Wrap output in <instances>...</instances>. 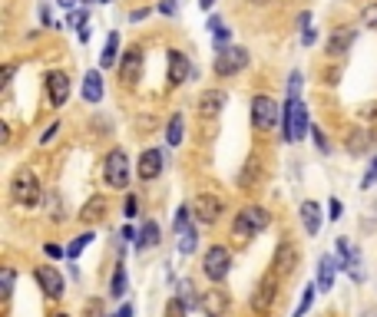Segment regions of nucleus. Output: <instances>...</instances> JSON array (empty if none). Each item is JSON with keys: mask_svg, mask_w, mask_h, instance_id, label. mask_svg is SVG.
<instances>
[{"mask_svg": "<svg viewBox=\"0 0 377 317\" xmlns=\"http://www.w3.org/2000/svg\"><path fill=\"white\" fill-rule=\"evenodd\" d=\"M285 143H301L305 135L311 133V123H308V106H305V99L301 96H295V99H288L285 103Z\"/></svg>", "mask_w": 377, "mask_h": 317, "instance_id": "f257e3e1", "label": "nucleus"}, {"mask_svg": "<svg viewBox=\"0 0 377 317\" xmlns=\"http://www.w3.org/2000/svg\"><path fill=\"white\" fill-rule=\"evenodd\" d=\"M10 199H13L20 208H33V205H40L43 192H40L37 175L30 172V169H20V172L10 179Z\"/></svg>", "mask_w": 377, "mask_h": 317, "instance_id": "f03ea898", "label": "nucleus"}, {"mask_svg": "<svg viewBox=\"0 0 377 317\" xmlns=\"http://www.w3.org/2000/svg\"><path fill=\"white\" fill-rule=\"evenodd\" d=\"M271 225V215L261 205H248V208H242L239 215H235L232 221V235L235 238H251V235H258V231H265Z\"/></svg>", "mask_w": 377, "mask_h": 317, "instance_id": "7ed1b4c3", "label": "nucleus"}, {"mask_svg": "<svg viewBox=\"0 0 377 317\" xmlns=\"http://www.w3.org/2000/svg\"><path fill=\"white\" fill-rule=\"evenodd\" d=\"M202 271L212 284L225 281L229 278V271H232V251L225 248V245H212V248L202 255Z\"/></svg>", "mask_w": 377, "mask_h": 317, "instance_id": "20e7f679", "label": "nucleus"}, {"mask_svg": "<svg viewBox=\"0 0 377 317\" xmlns=\"http://www.w3.org/2000/svg\"><path fill=\"white\" fill-rule=\"evenodd\" d=\"M103 182L109 189H119V192L129 185V159H126L123 149L106 152V159H103Z\"/></svg>", "mask_w": 377, "mask_h": 317, "instance_id": "39448f33", "label": "nucleus"}, {"mask_svg": "<svg viewBox=\"0 0 377 317\" xmlns=\"http://www.w3.org/2000/svg\"><path fill=\"white\" fill-rule=\"evenodd\" d=\"M248 50L245 47H219V53H215V77H235V73H242L245 67H248Z\"/></svg>", "mask_w": 377, "mask_h": 317, "instance_id": "423d86ee", "label": "nucleus"}, {"mask_svg": "<svg viewBox=\"0 0 377 317\" xmlns=\"http://www.w3.org/2000/svg\"><path fill=\"white\" fill-rule=\"evenodd\" d=\"M275 123H278V103L271 96H265V93H258L251 99V126L261 129V133H268Z\"/></svg>", "mask_w": 377, "mask_h": 317, "instance_id": "0eeeda50", "label": "nucleus"}, {"mask_svg": "<svg viewBox=\"0 0 377 317\" xmlns=\"http://www.w3.org/2000/svg\"><path fill=\"white\" fill-rule=\"evenodd\" d=\"M192 211H195V221H202V225H215V221L222 218V211H225L222 195H212V192L195 195Z\"/></svg>", "mask_w": 377, "mask_h": 317, "instance_id": "6e6552de", "label": "nucleus"}, {"mask_svg": "<svg viewBox=\"0 0 377 317\" xmlns=\"http://www.w3.org/2000/svg\"><path fill=\"white\" fill-rule=\"evenodd\" d=\"M275 298H278V274L271 271L268 278L258 281V288L251 294V311H255V314H265V311H271Z\"/></svg>", "mask_w": 377, "mask_h": 317, "instance_id": "1a4fd4ad", "label": "nucleus"}, {"mask_svg": "<svg viewBox=\"0 0 377 317\" xmlns=\"http://www.w3.org/2000/svg\"><path fill=\"white\" fill-rule=\"evenodd\" d=\"M295 268H298V248H295L288 238L278 241V248H275V258H271V271H275L278 278H285V274H291Z\"/></svg>", "mask_w": 377, "mask_h": 317, "instance_id": "9d476101", "label": "nucleus"}, {"mask_svg": "<svg viewBox=\"0 0 377 317\" xmlns=\"http://www.w3.org/2000/svg\"><path fill=\"white\" fill-rule=\"evenodd\" d=\"M163 165H165V155L159 152V149H146V152L139 155V162H136V175H139L143 182H153V179H159Z\"/></svg>", "mask_w": 377, "mask_h": 317, "instance_id": "9b49d317", "label": "nucleus"}, {"mask_svg": "<svg viewBox=\"0 0 377 317\" xmlns=\"http://www.w3.org/2000/svg\"><path fill=\"white\" fill-rule=\"evenodd\" d=\"M37 284L47 298H53V301L63 298V274H60L53 265H40L37 268Z\"/></svg>", "mask_w": 377, "mask_h": 317, "instance_id": "f8f14e48", "label": "nucleus"}, {"mask_svg": "<svg viewBox=\"0 0 377 317\" xmlns=\"http://www.w3.org/2000/svg\"><path fill=\"white\" fill-rule=\"evenodd\" d=\"M338 268H344L354 281H364V271H361V255L351 248L348 238H338Z\"/></svg>", "mask_w": 377, "mask_h": 317, "instance_id": "ddd939ff", "label": "nucleus"}, {"mask_svg": "<svg viewBox=\"0 0 377 317\" xmlns=\"http://www.w3.org/2000/svg\"><path fill=\"white\" fill-rule=\"evenodd\" d=\"M47 99H50V106H63L70 99V77L63 69L47 73Z\"/></svg>", "mask_w": 377, "mask_h": 317, "instance_id": "4468645a", "label": "nucleus"}, {"mask_svg": "<svg viewBox=\"0 0 377 317\" xmlns=\"http://www.w3.org/2000/svg\"><path fill=\"white\" fill-rule=\"evenodd\" d=\"M189 77H192V60L185 57L182 50H169V83L182 87Z\"/></svg>", "mask_w": 377, "mask_h": 317, "instance_id": "2eb2a0df", "label": "nucleus"}, {"mask_svg": "<svg viewBox=\"0 0 377 317\" xmlns=\"http://www.w3.org/2000/svg\"><path fill=\"white\" fill-rule=\"evenodd\" d=\"M139 77H143V50L133 47V50H126V53H123V63H119V79L129 87V83H136Z\"/></svg>", "mask_w": 377, "mask_h": 317, "instance_id": "dca6fc26", "label": "nucleus"}, {"mask_svg": "<svg viewBox=\"0 0 377 317\" xmlns=\"http://www.w3.org/2000/svg\"><path fill=\"white\" fill-rule=\"evenodd\" d=\"M225 103H229L225 89H205L202 96H199V116L202 119H215L225 109Z\"/></svg>", "mask_w": 377, "mask_h": 317, "instance_id": "f3484780", "label": "nucleus"}, {"mask_svg": "<svg viewBox=\"0 0 377 317\" xmlns=\"http://www.w3.org/2000/svg\"><path fill=\"white\" fill-rule=\"evenodd\" d=\"M301 225H305V231H308L311 238H318L321 225H324V215H321V205L318 202H301Z\"/></svg>", "mask_w": 377, "mask_h": 317, "instance_id": "a211bd4d", "label": "nucleus"}, {"mask_svg": "<svg viewBox=\"0 0 377 317\" xmlns=\"http://www.w3.org/2000/svg\"><path fill=\"white\" fill-rule=\"evenodd\" d=\"M354 40H358V30H334L328 40V53L331 57H344L354 47Z\"/></svg>", "mask_w": 377, "mask_h": 317, "instance_id": "6ab92c4d", "label": "nucleus"}, {"mask_svg": "<svg viewBox=\"0 0 377 317\" xmlns=\"http://www.w3.org/2000/svg\"><path fill=\"white\" fill-rule=\"evenodd\" d=\"M103 218H106V199H103V195H93V199L80 208V221H87V225H99Z\"/></svg>", "mask_w": 377, "mask_h": 317, "instance_id": "aec40b11", "label": "nucleus"}, {"mask_svg": "<svg viewBox=\"0 0 377 317\" xmlns=\"http://www.w3.org/2000/svg\"><path fill=\"white\" fill-rule=\"evenodd\" d=\"M83 99L87 103H99L103 99V73L99 69H89L83 77Z\"/></svg>", "mask_w": 377, "mask_h": 317, "instance_id": "412c9836", "label": "nucleus"}, {"mask_svg": "<svg viewBox=\"0 0 377 317\" xmlns=\"http://www.w3.org/2000/svg\"><path fill=\"white\" fill-rule=\"evenodd\" d=\"M119 60V33L116 30H109L106 33V47H103V53H99V69H113Z\"/></svg>", "mask_w": 377, "mask_h": 317, "instance_id": "4be33fe9", "label": "nucleus"}, {"mask_svg": "<svg viewBox=\"0 0 377 317\" xmlns=\"http://www.w3.org/2000/svg\"><path fill=\"white\" fill-rule=\"evenodd\" d=\"M334 271H338V261L331 258V255H324V258L318 261V278H315L318 291H331V284H334Z\"/></svg>", "mask_w": 377, "mask_h": 317, "instance_id": "5701e85b", "label": "nucleus"}, {"mask_svg": "<svg viewBox=\"0 0 377 317\" xmlns=\"http://www.w3.org/2000/svg\"><path fill=\"white\" fill-rule=\"evenodd\" d=\"M159 238H163V231H159V221H146L143 228H139V238H136V251L153 248V245H159Z\"/></svg>", "mask_w": 377, "mask_h": 317, "instance_id": "b1692460", "label": "nucleus"}, {"mask_svg": "<svg viewBox=\"0 0 377 317\" xmlns=\"http://www.w3.org/2000/svg\"><path fill=\"white\" fill-rule=\"evenodd\" d=\"M185 139V116L182 113H173V119H169V126H165V143L173 145H182Z\"/></svg>", "mask_w": 377, "mask_h": 317, "instance_id": "393cba45", "label": "nucleus"}, {"mask_svg": "<svg viewBox=\"0 0 377 317\" xmlns=\"http://www.w3.org/2000/svg\"><path fill=\"white\" fill-rule=\"evenodd\" d=\"M371 145H374V133H368V129H354L351 139H348V152L364 155V152H371Z\"/></svg>", "mask_w": 377, "mask_h": 317, "instance_id": "a878e982", "label": "nucleus"}, {"mask_svg": "<svg viewBox=\"0 0 377 317\" xmlns=\"http://www.w3.org/2000/svg\"><path fill=\"white\" fill-rule=\"evenodd\" d=\"M261 179V172H258V155H251L248 162H245V169H242V175H239V185L242 189H255V182Z\"/></svg>", "mask_w": 377, "mask_h": 317, "instance_id": "bb28decb", "label": "nucleus"}, {"mask_svg": "<svg viewBox=\"0 0 377 317\" xmlns=\"http://www.w3.org/2000/svg\"><path fill=\"white\" fill-rule=\"evenodd\" d=\"M175 298H182V304H185L189 311H195V308H199V294H195V284H192L189 278H182V281H179V294H175Z\"/></svg>", "mask_w": 377, "mask_h": 317, "instance_id": "cd10ccee", "label": "nucleus"}, {"mask_svg": "<svg viewBox=\"0 0 377 317\" xmlns=\"http://www.w3.org/2000/svg\"><path fill=\"white\" fill-rule=\"evenodd\" d=\"M89 241H93V231H83V235H77V238H73V241L67 245V258H70V261H77L80 255L87 251Z\"/></svg>", "mask_w": 377, "mask_h": 317, "instance_id": "c85d7f7f", "label": "nucleus"}, {"mask_svg": "<svg viewBox=\"0 0 377 317\" xmlns=\"http://www.w3.org/2000/svg\"><path fill=\"white\" fill-rule=\"evenodd\" d=\"M192 218H195L192 205H179V208H175V221H173L175 235H179V231H185V228H189V221H192Z\"/></svg>", "mask_w": 377, "mask_h": 317, "instance_id": "c756f323", "label": "nucleus"}, {"mask_svg": "<svg viewBox=\"0 0 377 317\" xmlns=\"http://www.w3.org/2000/svg\"><path fill=\"white\" fill-rule=\"evenodd\" d=\"M109 294H113V298H123V294H126V265H116V271H113Z\"/></svg>", "mask_w": 377, "mask_h": 317, "instance_id": "7c9ffc66", "label": "nucleus"}, {"mask_svg": "<svg viewBox=\"0 0 377 317\" xmlns=\"http://www.w3.org/2000/svg\"><path fill=\"white\" fill-rule=\"evenodd\" d=\"M195 245H199V235H195L192 225H189L185 231H179V251H182V255H192Z\"/></svg>", "mask_w": 377, "mask_h": 317, "instance_id": "2f4dec72", "label": "nucleus"}, {"mask_svg": "<svg viewBox=\"0 0 377 317\" xmlns=\"http://www.w3.org/2000/svg\"><path fill=\"white\" fill-rule=\"evenodd\" d=\"M202 304H205V311H209V317H219V314H222V308H225V294H222V291H212Z\"/></svg>", "mask_w": 377, "mask_h": 317, "instance_id": "473e14b6", "label": "nucleus"}, {"mask_svg": "<svg viewBox=\"0 0 377 317\" xmlns=\"http://www.w3.org/2000/svg\"><path fill=\"white\" fill-rule=\"evenodd\" d=\"M315 291H318V284L311 281L308 288H305V294H301V301H298V308H295V317H305L308 314V308H311V301H315Z\"/></svg>", "mask_w": 377, "mask_h": 317, "instance_id": "72a5a7b5", "label": "nucleus"}, {"mask_svg": "<svg viewBox=\"0 0 377 317\" xmlns=\"http://www.w3.org/2000/svg\"><path fill=\"white\" fill-rule=\"evenodd\" d=\"M377 182V152L371 155V165L368 169H364V175H361V189H364V192H371V185Z\"/></svg>", "mask_w": 377, "mask_h": 317, "instance_id": "f704fd0d", "label": "nucleus"}, {"mask_svg": "<svg viewBox=\"0 0 377 317\" xmlns=\"http://www.w3.org/2000/svg\"><path fill=\"white\" fill-rule=\"evenodd\" d=\"M165 317H189V308L182 304V298H173L165 304Z\"/></svg>", "mask_w": 377, "mask_h": 317, "instance_id": "c9c22d12", "label": "nucleus"}, {"mask_svg": "<svg viewBox=\"0 0 377 317\" xmlns=\"http://www.w3.org/2000/svg\"><path fill=\"white\" fill-rule=\"evenodd\" d=\"M361 27L377 30V4H371V7L361 10Z\"/></svg>", "mask_w": 377, "mask_h": 317, "instance_id": "e433bc0d", "label": "nucleus"}, {"mask_svg": "<svg viewBox=\"0 0 377 317\" xmlns=\"http://www.w3.org/2000/svg\"><path fill=\"white\" fill-rule=\"evenodd\" d=\"M87 17H89V13L83 7H80V10H70V27L83 30V27H87Z\"/></svg>", "mask_w": 377, "mask_h": 317, "instance_id": "4c0bfd02", "label": "nucleus"}, {"mask_svg": "<svg viewBox=\"0 0 377 317\" xmlns=\"http://www.w3.org/2000/svg\"><path fill=\"white\" fill-rule=\"evenodd\" d=\"M123 215H126V218H136V215H139V199H136V195H126Z\"/></svg>", "mask_w": 377, "mask_h": 317, "instance_id": "58836bf2", "label": "nucleus"}, {"mask_svg": "<svg viewBox=\"0 0 377 317\" xmlns=\"http://www.w3.org/2000/svg\"><path fill=\"white\" fill-rule=\"evenodd\" d=\"M0 281H4V301H10V294H13V271L4 268L0 271Z\"/></svg>", "mask_w": 377, "mask_h": 317, "instance_id": "ea45409f", "label": "nucleus"}, {"mask_svg": "<svg viewBox=\"0 0 377 317\" xmlns=\"http://www.w3.org/2000/svg\"><path fill=\"white\" fill-rule=\"evenodd\" d=\"M311 139H315V145H318V149H321V152H324V155H328V152H331V145H328V139H324V133H321L318 126H311Z\"/></svg>", "mask_w": 377, "mask_h": 317, "instance_id": "a19ab883", "label": "nucleus"}, {"mask_svg": "<svg viewBox=\"0 0 377 317\" xmlns=\"http://www.w3.org/2000/svg\"><path fill=\"white\" fill-rule=\"evenodd\" d=\"M295 96H301V73L298 69L288 77V99H295Z\"/></svg>", "mask_w": 377, "mask_h": 317, "instance_id": "79ce46f5", "label": "nucleus"}, {"mask_svg": "<svg viewBox=\"0 0 377 317\" xmlns=\"http://www.w3.org/2000/svg\"><path fill=\"white\" fill-rule=\"evenodd\" d=\"M341 215H344V205H341V199H331V202H328V218L338 221Z\"/></svg>", "mask_w": 377, "mask_h": 317, "instance_id": "37998d69", "label": "nucleus"}, {"mask_svg": "<svg viewBox=\"0 0 377 317\" xmlns=\"http://www.w3.org/2000/svg\"><path fill=\"white\" fill-rule=\"evenodd\" d=\"M159 13H165V17H175V13H179V4H175V0H159Z\"/></svg>", "mask_w": 377, "mask_h": 317, "instance_id": "c03bdc74", "label": "nucleus"}, {"mask_svg": "<svg viewBox=\"0 0 377 317\" xmlns=\"http://www.w3.org/2000/svg\"><path fill=\"white\" fill-rule=\"evenodd\" d=\"M43 251H47V258H53V261H57V258H63V255H67V251L60 248V245H53V241H50V245H43Z\"/></svg>", "mask_w": 377, "mask_h": 317, "instance_id": "a18cd8bd", "label": "nucleus"}, {"mask_svg": "<svg viewBox=\"0 0 377 317\" xmlns=\"http://www.w3.org/2000/svg\"><path fill=\"white\" fill-rule=\"evenodd\" d=\"M205 27H209V33H219V30H222V17H219V13H212Z\"/></svg>", "mask_w": 377, "mask_h": 317, "instance_id": "49530a36", "label": "nucleus"}, {"mask_svg": "<svg viewBox=\"0 0 377 317\" xmlns=\"http://www.w3.org/2000/svg\"><path fill=\"white\" fill-rule=\"evenodd\" d=\"M57 129H60V126H57V123H53V126H47V129H43V135H40V143L47 145V143H50V139H53V135H57Z\"/></svg>", "mask_w": 377, "mask_h": 317, "instance_id": "de8ad7c7", "label": "nucleus"}, {"mask_svg": "<svg viewBox=\"0 0 377 317\" xmlns=\"http://www.w3.org/2000/svg\"><path fill=\"white\" fill-rule=\"evenodd\" d=\"M315 40H318V33H315V30H305V33H301V43H305V47H311V43H315Z\"/></svg>", "mask_w": 377, "mask_h": 317, "instance_id": "09e8293b", "label": "nucleus"}, {"mask_svg": "<svg viewBox=\"0 0 377 317\" xmlns=\"http://www.w3.org/2000/svg\"><path fill=\"white\" fill-rule=\"evenodd\" d=\"M149 17V10L146 7H139V10H133V13H129V20H136V23H139V20H146Z\"/></svg>", "mask_w": 377, "mask_h": 317, "instance_id": "8fccbe9b", "label": "nucleus"}, {"mask_svg": "<svg viewBox=\"0 0 377 317\" xmlns=\"http://www.w3.org/2000/svg\"><path fill=\"white\" fill-rule=\"evenodd\" d=\"M13 69H17V67H13V63H7V67H4V79H0L4 87H7V83H10V77H13Z\"/></svg>", "mask_w": 377, "mask_h": 317, "instance_id": "3c124183", "label": "nucleus"}, {"mask_svg": "<svg viewBox=\"0 0 377 317\" xmlns=\"http://www.w3.org/2000/svg\"><path fill=\"white\" fill-rule=\"evenodd\" d=\"M116 317H136V308L133 304H123V308H119V314Z\"/></svg>", "mask_w": 377, "mask_h": 317, "instance_id": "603ef678", "label": "nucleus"}, {"mask_svg": "<svg viewBox=\"0 0 377 317\" xmlns=\"http://www.w3.org/2000/svg\"><path fill=\"white\" fill-rule=\"evenodd\" d=\"M40 20H43V27H57V23H50V10L40 7Z\"/></svg>", "mask_w": 377, "mask_h": 317, "instance_id": "864d4df0", "label": "nucleus"}, {"mask_svg": "<svg viewBox=\"0 0 377 317\" xmlns=\"http://www.w3.org/2000/svg\"><path fill=\"white\" fill-rule=\"evenodd\" d=\"M123 238L126 241H136V238H139V231H136V228H123Z\"/></svg>", "mask_w": 377, "mask_h": 317, "instance_id": "5fc2aeb1", "label": "nucleus"}, {"mask_svg": "<svg viewBox=\"0 0 377 317\" xmlns=\"http://www.w3.org/2000/svg\"><path fill=\"white\" fill-rule=\"evenodd\" d=\"M308 20H311L308 13H301V17H298V30H308Z\"/></svg>", "mask_w": 377, "mask_h": 317, "instance_id": "6e6d98bb", "label": "nucleus"}, {"mask_svg": "<svg viewBox=\"0 0 377 317\" xmlns=\"http://www.w3.org/2000/svg\"><path fill=\"white\" fill-rule=\"evenodd\" d=\"M57 4H60V7H67V10L77 7V0H57Z\"/></svg>", "mask_w": 377, "mask_h": 317, "instance_id": "4d7b16f0", "label": "nucleus"}, {"mask_svg": "<svg viewBox=\"0 0 377 317\" xmlns=\"http://www.w3.org/2000/svg\"><path fill=\"white\" fill-rule=\"evenodd\" d=\"M199 7H202V10H212V7H215V0H199Z\"/></svg>", "mask_w": 377, "mask_h": 317, "instance_id": "13d9d810", "label": "nucleus"}, {"mask_svg": "<svg viewBox=\"0 0 377 317\" xmlns=\"http://www.w3.org/2000/svg\"><path fill=\"white\" fill-rule=\"evenodd\" d=\"M93 4H109V0H93Z\"/></svg>", "mask_w": 377, "mask_h": 317, "instance_id": "bf43d9fd", "label": "nucleus"}, {"mask_svg": "<svg viewBox=\"0 0 377 317\" xmlns=\"http://www.w3.org/2000/svg\"><path fill=\"white\" fill-rule=\"evenodd\" d=\"M248 4H265V0H248Z\"/></svg>", "mask_w": 377, "mask_h": 317, "instance_id": "052dcab7", "label": "nucleus"}, {"mask_svg": "<svg viewBox=\"0 0 377 317\" xmlns=\"http://www.w3.org/2000/svg\"><path fill=\"white\" fill-rule=\"evenodd\" d=\"M57 317H70V314H57Z\"/></svg>", "mask_w": 377, "mask_h": 317, "instance_id": "680f3d73", "label": "nucleus"}, {"mask_svg": "<svg viewBox=\"0 0 377 317\" xmlns=\"http://www.w3.org/2000/svg\"><path fill=\"white\" fill-rule=\"evenodd\" d=\"M106 317H116V314H106Z\"/></svg>", "mask_w": 377, "mask_h": 317, "instance_id": "e2e57ef3", "label": "nucleus"}]
</instances>
